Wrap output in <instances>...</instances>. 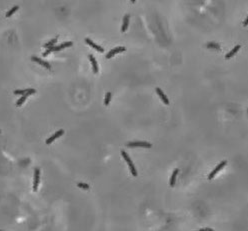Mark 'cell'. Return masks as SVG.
I'll return each instance as SVG.
<instances>
[{"mask_svg":"<svg viewBox=\"0 0 248 231\" xmlns=\"http://www.w3.org/2000/svg\"><path fill=\"white\" fill-rule=\"evenodd\" d=\"M206 46H207L208 48H211V49H217V50H219V49H220V45L217 44V43H213V42L207 43V44H206Z\"/></svg>","mask_w":248,"mask_h":231,"instance_id":"18","label":"cell"},{"mask_svg":"<svg viewBox=\"0 0 248 231\" xmlns=\"http://www.w3.org/2000/svg\"><path fill=\"white\" fill-rule=\"evenodd\" d=\"M226 164H227V161H225V160H224V161H222L221 163H220V164H219L218 166L216 167L215 169H214V170H213V171H212L211 173L209 174L208 179H212V178H213V177L215 176L216 174H217V173H218V172H219V171H220V170H221V169H222V168H223V167H225V166H226Z\"/></svg>","mask_w":248,"mask_h":231,"instance_id":"4","label":"cell"},{"mask_svg":"<svg viewBox=\"0 0 248 231\" xmlns=\"http://www.w3.org/2000/svg\"><path fill=\"white\" fill-rule=\"evenodd\" d=\"M18 8H19V6H17V5H16V6H14V7H12V8H11V9H10V10H9V11L6 13V17H10V16H12L14 13L18 10Z\"/></svg>","mask_w":248,"mask_h":231,"instance_id":"17","label":"cell"},{"mask_svg":"<svg viewBox=\"0 0 248 231\" xmlns=\"http://www.w3.org/2000/svg\"><path fill=\"white\" fill-rule=\"evenodd\" d=\"M31 60L34 61V62H36V63H38V64L42 65L43 67H45L47 69H51V65L49 64L48 62H46V61H43L41 58H38V57H36V56H32V57H31Z\"/></svg>","mask_w":248,"mask_h":231,"instance_id":"6","label":"cell"},{"mask_svg":"<svg viewBox=\"0 0 248 231\" xmlns=\"http://www.w3.org/2000/svg\"><path fill=\"white\" fill-rule=\"evenodd\" d=\"M110 100H111V93H110V92H107V93H106V95H105V100H104V104L106 105V106H107V105H109Z\"/></svg>","mask_w":248,"mask_h":231,"instance_id":"19","label":"cell"},{"mask_svg":"<svg viewBox=\"0 0 248 231\" xmlns=\"http://www.w3.org/2000/svg\"><path fill=\"white\" fill-rule=\"evenodd\" d=\"M57 42V37H55V38H53V39H51L49 42H47V43H45V44L43 45V47L44 48H49V47H52V46H54V44Z\"/></svg>","mask_w":248,"mask_h":231,"instance_id":"15","label":"cell"},{"mask_svg":"<svg viewBox=\"0 0 248 231\" xmlns=\"http://www.w3.org/2000/svg\"><path fill=\"white\" fill-rule=\"evenodd\" d=\"M128 147H145V148H150L152 146V144H150L149 142L145 141H132L128 142L126 144Z\"/></svg>","mask_w":248,"mask_h":231,"instance_id":"2","label":"cell"},{"mask_svg":"<svg viewBox=\"0 0 248 231\" xmlns=\"http://www.w3.org/2000/svg\"><path fill=\"white\" fill-rule=\"evenodd\" d=\"M200 230L201 231H212L213 229H211V228H201Z\"/></svg>","mask_w":248,"mask_h":231,"instance_id":"23","label":"cell"},{"mask_svg":"<svg viewBox=\"0 0 248 231\" xmlns=\"http://www.w3.org/2000/svg\"><path fill=\"white\" fill-rule=\"evenodd\" d=\"M77 186H78L79 188L85 189V190H88V189H89V185L86 184V183H83V182H78V183H77Z\"/></svg>","mask_w":248,"mask_h":231,"instance_id":"20","label":"cell"},{"mask_svg":"<svg viewBox=\"0 0 248 231\" xmlns=\"http://www.w3.org/2000/svg\"><path fill=\"white\" fill-rule=\"evenodd\" d=\"M128 25H129V14H126L123 18V24H122L121 31H122V32H125V31L127 30V28H128Z\"/></svg>","mask_w":248,"mask_h":231,"instance_id":"12","label":"cell"},{"mask_svg":"<svg viewBox=\"0 0 248 231\" xmlns=\"http://www.w3.org/2000/svg\"><path fill=\"white\" fill-rule=\"evenodd\" d=\"M247 111H248V110H247Z\"/></svg>","mask_w":248,"mask_h":231,"instance_id":"27","label":"cell"},{"mask_svg":"<svg viewBox=\"0 0 248 231\" xmlns=\"http://www.w3.org/2000/svg\"><path fill=\"white\" fill-rule=\"evenodd\" d=\"M248 25V17L246 18V20L244 21V26H247Z\"/></svg>","mask_w":248,"mask_h":231,"instance_id":"24","label":"cell"},{"mask_svg":"<svg viewBox=\"0 0 248 231\" xmlns=\"http://www.w3.org/2000/svg\"><path fill=\"white\" fill-rule=\"evenodd\" d=\"M156 92H157V94L159 95V97L161 98V100H162V101L164 102V104L168 105V104H169V100H168V98L166 97V95L164 94L163 91L160 89V88H156Z\"/></svg>","mask_w":248,"mask_h":231,"instance_id":"9","label":"cell"},{"mask_svg":"<svg viewBox=\"0 0 248 231\" xmlns=\"http://www.w3.org/2000/svg\"><path fill=\"white\" fill-rule=\"evenodd\" d=\"M85 42H86V43H87L88 45H90L92 48H94L95 50H97L98 52H101V53H102V52L104 51V49H103V48H102L101 46H99V45H97L96 43H94V42L92 41L91 39L85 38Z\"/></svg>","mask_w":248,"mask_h":231,"instance_id":"8","label":"cell"},{"mask_svg":"<svg viewBox=\"0 0 248 231\" xmlns=\"http://www.w3.org/2000/svg\"><path fill=\"white\" fill-rule=\"evenodd\" d=\"M88 56H89V59H90V61H91V63H92L93 72H94L95 74H97V73H98V64H97V61H96V59L94 58V56H93L92 54H89Z\"/></svg>","mask_w":248,"mask_h":231,"instance_id":"10","label":"cell"},{"mask_svg":"<svg viewBox=\"0 0 248 231\" xmlns=\"http://www.w3.org/2000/svg\"><path fill=\"white\" fill-rule=\"evenodd\" d=\"M0 133H1V131H0Z\"/></svg>","mask_w":248,"mask_h":231,"instance_id":"26","label":"cell"},{"mask_svg":"<svg viewBox=\"0 0 248 231\" xmlns=\"http://www.w3.org/2000/svg\"><path fill=\"white\" fill-rule=\"evenodd\" d=\"M54 51V46H52V47H49V48H47V50H46L45 52H43V56H47V55H49L51 52Z\"/></svg>","mask_w":248,"mask_h":231,"instance_id":"22","label":"cell"},{"mask_svg":"<svg viewBox=\"0 0 248 231\" xmlns=\"http://www.w3.org/2000/svg\"><path fill=\"white\" fill-rule=\"evenodd\" d=\"M72 43L71 41H68V42H64V43H62V44L58 45V46H54V51H60V50H62V49H64V48H66V47H70V46H72Z\"/></svg>","mask_w":248,"mask_h":231,"instance_id":"11","label":"cell"},{"mask_svg":"<svg viewBox=\"0 0 248 231\" xmlns=\"http://www.w3.org/2000/svg\"><path fill=\"white\" fill-rule=\"evenodd\" d=\"M135 1H136V0H131V2H132V3H134Z\"/></svg>","mask_w":248,"mask_h":231,"instance_id":"25","label":"cell"},{"mask_svg":"<svg viewBox=\"0 0 248 231\" xmlns=\"http://www.w3.org/2000/svg\"><path fill=\"white\" fill-rule=\"evenodd\" d=\"M121 155H122V157L124 158V160L127 162L128 166H129V168H130V171H131V173H132V175H133L134 177H136V176H137V170H136V168H135V166H134L133 162L131 161L130 157L128 156V154L126 153L124 150H121Z\"/></svg>","mask_w":248,"mask_h":231,"instance_id":"1","label":"cell"},{"mask_svg":"<svg viewBox=\"0 0 248 231\" xmlns=\"http://www.w3.org/2000/svg\"><path fill=\"white\" fill-rule=\"evenodd\" d=\"M27 97H28V96H27L26 94H24V95H22V97H20L19 99L17 100V102H16V105H17L18 107H19V106H21V105H22L23 103L25 102V100H26V99H27Z\"/></svg>","mask_w":248,"mask_h":231,"instance_id":"16","label":"cell"},{"mask_svg":"<svg viewBox=\"0 0 248 231\" xmlns=\"http://www.w3.org/2000/svg\"><path fill=\"white\" fill-rule=\"evenodd\" d=\"M63 134H64V130H62V129H61V130H58V131L55 133V134H53L52 136L50 137V138H48V139L46 140V144H51V143H52V142L54 141L55 139L59 138L60 136H62Z\"/></svg>","mask_w":248,"mask_h":231,"instance_id":"7","label":"cell"},{"mask_svg":"<svg viewBox=\"0 0 248 231\" xmlns=\"http://www.w3.org/2000/svg\"><path fill=\"white\" fill-rule=\"evenodd\" d=\"M27 92V89H22V90H15L14 91V94L15 95H24V94H26Z\"/></svg>","mask_w":248,"mask_h":231,"instance_id":"21","label":"cell"},{"mask_svg":"<svg viewBox=\"0 0 248 231\" xmlns=\"http://www.w3.org/2000/svg\"><path fill=\"white\" fill-rule=\"evenodd\" d=\"M126 50V48L125 47H123V46H121V47H116V48H113L112 50H110V51L107 53V55H106V58L107 59H109V58L113 57L115 54H117V53H120V52H123Z\"/></svg>","mask_w":248,"mask_h":231,"instance_id":"5","label":"cell"},{"mask_svg":"<svg viewBox=\"0 0 248 231\" xmlns=\"http://www.w3.org/2000/svg\"><path fill=\"white\" fill-rule=\"evenodd\" d=\"M240 48H241V46H240V45H237V46H235V47L233 48V49H232V50H231V51L226 54V56H225V57L227 58V59L231 58L232 56H233V55H235V54H236V52L238 51Z\"/></svg>","mask_w":248,"mask_h":231,"instance_id":"13","label":"cell"},{"mask_svg":"<svg viewBox=\"0 0 248 231\" xmlns=\"http://www.w3.org/2000/svg\"><path fill=\"white\" fill-rule=\"evenodd\" d=\"M39 182H40V170L38 168H35V170H34V182H33V190H34V191H37Z\"/></svg>","mask_w":248,"mask_h":231,"instance_id":"3","label":"cell"},{"mask_svg":"<svg viewBox=\"0 0 248 231\" xmlns=\"http://www.w3.org/2000/svg\"><path fill=\"white\" fill-rule=\"evenodd\" d=\"M179 172V169H175L172 173V176H171V179H170V186H174L175 185V181H176V177H177V174Z\"/></svg>","mask_w":248,"mask_h":231,"instance_id":"14","label":"cell"}]
</instances>
